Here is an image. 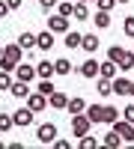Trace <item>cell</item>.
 I'll return each mask as SVG.
<instances>
[{
	"label": "cell",
	"mask_w": 134,
	"mask_h": 149,
	"mask_svg": "<svg viewBox=\"0 0 134 149\" xmlns=\"http://www.w3.org/2000/svg\"><path fill=\"white\" fill-rule=\"evenodd\" d=\"M24 60V48L15 42V45H3V54H0V69L3 72H15V66Z\"/></svg>",
	"instance_id": "obj_1"
},
{
	"label": "cell",
	"mask_w": 134,
	"mask_h": 149,
	"mask_svg": "<svg viewBox=\"0 0 134 149\" xmlns=\"http://www.w3.org/2000/svg\"><path fill=\"white\" fill-rule=\"evenodd\" d=\"M90 128H92V122H90L87 113H75V116H72V134H75V137L90 134Z\"/></svg>",
	"instance_id": "obj_2"
},
{
	"label": "cell",
	"mask_w": 134,
	"mask_h": 149,
	"mask_svg": "<svg viewBox=\"0 0 134 149\" xmlns=\"http://www.w3.org/2000/svg\"><path fill=\"white\" fill-rule=\"evenodd\" d=\"M24 104H27V107L33 110V113H42V110L48 107V95H42L39 90H30V95L24 98Z\"/></svg>",
	"instance_id": "obj_3"
},
{
	"label": "cell",
	"mask_w": 134,
	"mask_h": 149,
	"mask_svg": "<svg viewBox=\"0 0 134 149\" xmlns=\"http://www.w3.org/2000/svg\"><path fill=\"white\" fill-rule=\"evenodd\" d=\"M33 119H36V113L24 104V107H18L15 113H12V122H15V128H27V125H33Z\"/></svg>",
	"instance_id": "obj_4"
},
{
	"label": "cell",
	"mask_w": 134,
	"mask_h": 149,
	"mask_svg": "<svg viewBox=\"0 0 134 149\" xmlns=\"http://www.w3.org/2000/svg\"><path fill=\"white\" fill-rule=\"evenodd\" d=\"M36 140H39V143H54L57 140V125H54V122H42V125L39 128H36Z\"/></svg>",
	"instance_id": "obj_5"
},
{
	"label": "cell",
	"mask_w": 134,
	"mask_h": 149,
	"mask_svg": "<svg viewBox=\"0 0 134 149\" xmlns=\"http://www.w3.org/2000/svg\"><path fill=\"white\" fill-rule=\"evenodd\" d=\"M48 30H51L54 36H63V33L69 30V18H66V15H60V12H54V15L48 18Z\"/></svg>",
	"instance_id": "obj_6"
},
{
	"label": "cell",
	"mask_w": 134,
	"mask_h": 149,
	"mask_svg": "<svg viewBox=\"0 0 134 149\" xmlns=\"http://www.w3.org/2000/svg\"><path fill=\"white\" fill-rule=\"evenodd\" d=\"M113 131L122 137V143H134V125H131V122H125L122 116L113 122Z\"/></svg>",
	"instance_id": "obj_7"
},
{
	"label": "cell",
	"mask_w": 134,
	"mask_h": 149,
	"mask_svg": "<svg viewBox=\"0 0 134 149\" xmlns=\"http://www.w3.org/2000/svg\"><path fill=\"white\" fill-rule=\"evenodd\" d=\"M15 81L33 84V81H36V66H33V63H18V66H15Z\"/></svg>",
	"instance_id": "obj_8"
},
{
	"label": "cell",
	"mask_w": 134,
	"mask_h": 149,
	"mask_svg": "<svg viewBox=\"0 0 134 149\" xmlns=\"http://www.w3.org/2000/svg\"><path fill=\"white\" fill-rule=\"evenodd\" d=\"M78 72H81V78H87V81H95V78H99V60H95V57L83 60V63L78 66Z\"/></svg>",
	"instance_id": "obj_9"
},
{
	"label": "cell",
	"mask_w": 134,
	"mask_h": 149,
	"mask_svg": "<svg viewBox=\"0 0 134 149\" xmlns=\"http://www.w3.org/2000/svg\"><path fill=\"white\" fill-rule=\"evenodd\" d=\"M66 104H69V95H66L63 90H54L51 95H48V107H54V110H66Z\"/></svg>",
	"instance_id": "obj_10"
},
{
	"label": "cell",
	"mask_w": 134,
	"mask_h": 149,
	"mask_svg": "<svg viewBox=\"0 0 134 149\" xmlns=\"http://www.w3.org/2000/svg\"><path fill=\"white\" fill-rule=\"evenodd\" d=\"M99 36H95V33H83L81 36V48H83V51H87V54H95V51H99Z\"/></svg>",
	"instance_id": "obj_11"
},
{
	"label": "cell",
	"mask_w": 134,
	"mask_h": 149,
	"mask_svg": "<svg viewBox=\"0 0 134 149\" xmlns=\"http://www.w3.org/2000/svg\"><path fill=\"white\" fill-rule=\"evenodd\" d=\"M54 33L51 30H42V33H36V48H42V51H51L54 48Z\"/></svg>",
	"instance_id": "obj_12"
},
{
	"label": "cell",
	"mask_w": 134,
	"mask_h": 149,
	"mask_svg": "<svg viewBox=\"0 0 134 149\" xmlns=\"http://www.w3.org/2000/svg\"><path fill=\"white\" fill-rule=\"evenodd\" d=\"M30 90H33V86H30V84H24V81H12V86H9V93L15 95V98H21V102L30 95Z\"/></svg>",
	"instance_id": "obj_13"
},
{
	"label": "cell",
	"mask_w": 134,
	"mask_h": 149,
	"mask_svg": "<svg viewBox=\"0 0 134 149\" xmlns=\"http://www.w3.org/2000/svg\"><path fill=\"white\" fill-rule=\"evenodd\" d=\"M72 18H75V21H90V18H92L90 3H81V0H78V3H75V9H72Z\"/></svg>",
	"instance_id": "obj_14"
},
{
	"label": "cell",
	"mask_w": 134,
	"mask_h": 149,
	"mask_svg": "<svg viewBox=\"0 0 134 149\" xmlns=\"http://www.w3.org/2000/svg\"><path fill=\"white\" fill-rule=\"evenodd\" d=\"M110 86H113V93H116V95H128L131 81H128V78H122V74H116V78L110 81Z\"/></svg>",
	"instance_id": "obj_15"
},
{
	"label": "cell",
	"mask_w": 134,
	"mask_h": 149,
	"mask_svg": "<svg viewBox=\"0 0 134 149\" xmlns=\"http://www.w3.org/2000/svg\"><path fill=\"white\" fill-rule=\"evenodd\" d=\"M99 74H101V78H116V74H119V66L113 63V60H104V63H99Z\"/></svg>",
	"instance_id": "obj_16"
},
{
	"label": "cell",
	"mask_w": 134,
	"mask_h": 149,
	"mask_svg": "<svg viewBox=\"0 0 134 149\" xmlns=\"http://www.w3.org/2000/svg\"><path fill=\"white\" fill-rule=\"evenodd\" d=\"M81 36H83V33H75V30H66V33H63V45L69 48V51H75V48H81Z\"/></svg>",
	"instance_id": "obj_17"
},
{
	"label": "cell",
	"mask_w": 134,
	"mask_h": 149,
	"mask_svg": "<svg viewBox=\"0 0 134 149\" xmlns=\"http://www.w3.org/2000/svg\"><path fill=\"white\" fill-rule=\"evenodd\" d=\"M54 63L51 60H42V63H36V78H54Z\"/></svg>",
	"instance_id": "obj_18"
},
{
	"label": "cell",
	"mask_w": 134,
	"mask_h": 149,
	"mask_svg": "<svg viewBox=\"0 0 134 149\" xmlns=\"http://www.w3.org/2000/svg\"><path fill=\"white\" fill-rule=\"evenodd\" d=\"M101 146H104V149H119V146H122V137H119V134H116V131L110 128V131L104 134V140H101Z\"/></svg>",
	"instance_id": "obj_19"
},
{
	"label": "cell",
	"mask_w": 134,
	"mask_h": 149,
	"mask_svg": "<svg viewBox=\"0 0 134 149\" xmlns=\"http://www.w3.org/2000/svg\"><path fill=\"white\" fill-rule=\"evenodd\" d=\"M90 21H95V27H99V30H104V27H110V12H104V9H95V15H92Z\"/></svg>",
	"instance_id": "obj_20"
},
{
	"label": "cell",
	"mask_w": 134,
	"mask_h": 149,
	"mask_svg": "<svg viewBox=\"0 0 134 149\" xmlns=\"http://www.w3.org/2000/svg\"><path fill=\"white\" fill-rule=\"evenodd\" d=\"M66 110H69V116H75V113H83V110H87V102H83V98H69V104H66Z\"/></svg>",
	"instance_id": "obj_21"
},
{
	"label": "cell",
	"mask_w": 134,
	"mask_h": 149,
	"mask_svg": "<svg viewBox=\"0 0 134 149\" xmlns=\"http://www.w3.org/2000/svg\"><path fill=\"white\" fill-rule=\"evenodd\" d=\"M72 69H75V66H72V60H69V57L54 60V72H57V74H72Z\"/></svg>",
	"instance_id": "obj_22"
},
{
	"label": "cell",
	"mask_w": 134,
	"mask_h": 149,
	"mask_svg": "<svg viewBox=\"0 0 134 149\" xmlns=\"http://www.w3.org/2000/svg\"><path fill=\"white\" fill-rule=\"evenodd\" d=\"M116 66H119V72H128V69H134V54L122 48V57L116 60Z\"/></svg>",
	"instance_id": "obj_23"
},
{
	"label": "cell",
	"mask_w": 134,
	"mask_h": 149,
	"mask_svg": "<svg viewBox=\"0 0 134 149\" xmlns=\"http://www.w3.org/2000/svg\"><path fill=\"white\" fill-rule=\"evenodd\" d=\"M18 45L24 48V51H33V48H36V33H27V30H24V33L18 36Z\"/></svg>",
	"instance_id": "obj_24"
},
{
	"label": "cell",
	"mask_w": 134,
	"mask_h": 149,
	"mask_svg": "<svg viewBox=\"0 0 134 149\" xmlns=\"http://www.w3.org/2000/svg\"><path fill=\"white\" fill-rule=\"evenodd\" d=\"M116 119H119V110H116L113 104H104V110H101V122H107V125H113Z\"/></svg>",
	"instance_id": "obj_25"
},
{
	"label": "cell",
	"mask_w": 134,
	"mask_h": 149,
	"mask_svg": "<svg viewBox=\"0 0 134 149\" xmlns=\"http://www.w3.org/2000/svg\"><path fill=\"white\" fill-rule=\"evenodd\" d=\"M101 110H104V104H87V110H83V113H87L90 122L95 125V122H101Z\"/></svg>",
	"instance_id": "obj_26"
},
{
	"label": "cell",
	"mask_w": 134,
	"mask_h": 149,
	"mask_svg": "<svg viewBox=\"0 0 134 149\" xmlns=\"http://www.w3.org/2000/svg\"><path fill=\"white\" fill-rule=\"evenodd\" d=\"M36 90H39L42 95H51V93L57 90V86H54V81H51V78H39V84H36Z\"/></svg>",
	"instance_id": "obj_27"
},
{
	"label": "cell",
	"mask_w": 134,
	"mask_h": 149,
	"mask_svg": "<svg viewBox=\"0 0 134 149\" xmlns=\"http://www.w3.org/2000/svg\"><path fill=\"white\" fill-rule=\"evenodd\" d=\"M95 86H99V95H113V86H110V78H101V74H99V84H95Z\"/></svg>",
	"instance_id": "obj_28"
},
{
	"label": "cell",
	"mask_w": 134,
	"mask_h": 149,
	"mask_svg": "<svg viewBox=\"0 0 134 149\" xmlns=\"http://www.w3.org/2000/svg\"><path fill=\"white\" fill-rule=\"evenodd\" d=\"M72 9H75L72 0H60V3H57V12H60V15H66V18H72Z\"/></svg>",
	"instance_id": "obj_29"
},
{
	"label": "cell",
	"mask_w": 134,
	"mask_h": 149,
	"mask_svg": "<svg viewBox=\"0 0 134 149\" xmlns=\"http://www.w3.org/2000/svg\"><path fill=\"white\" fill-rule=\"evenodd\" d=\"M122 33L128 36V39H134V15H128V18L122 21Z\"/></svg>",
	"instance_id": "obj_30"
},
{
	"label": "cell",
	"mask_w": 134,
	"mask_h": 149,
	"mask_svg": "<svg viewBox=\"0 0 134 149\" xmlns=\"http://www.w3.org/2000/svg\"><path fill=\"white\" fill-rule=\"evenodd\" d=\"M12 81H15V78H12V72H3V69H0V90H9Z\"/></svg>",
	"instance_id": "obj_31"
},
{
	"label": "cell",
	"mask_w": 134,
	"mask_h": 149,
	"mask_svg": "<svg viewBox=\"0 0 134 149\" xmlns=\"http://www.w3.org/2000/svg\"><path fill=\"white\" fill-rule=\"evenodd\" d=\"M15 128V122H12V113H0V131H9Z\"/></svg>",
	"instance_id": "obj_32"
},
{
	"label": "cell",
	"mask_w": 134,
	"mask_h": 149,
	"mask_svg": "<svg viewBox=\"0 0 134 149\" xmlns=\"http://www.w3.org/2000/svg\"><path fill=\"white\" fill-rule=\"evenodd\" d=\"M81 149H99V140L90 137V134H83V137H81Z\"/></svg>",
	"instance_id": "obj_33"
},
{
	"label": "cell",
	"mask_w": 134,
	"mask_h": 149,
	"mask_svg": "<svg viewBox=\"0 0 134 149\" xmlns=\"http://www.w3.org/2000/svg\"><path fill=\"white\" fill-rule=\"evenodd\" d=\"M36 3H39V9H42V12H54L60 0H36Z\"/></svg>",
	"instance_id": "obj_34"
},
{
	"label": "cell",
	"mask_w": 134,
	"mask_h": 149,
	"mask_svg": "<svg viewBox=\"0 0 134 149\" xmlns=\"http://www.w3.org/2000/svg\"><path fill=\"white\" fill-rule=\"evenodd\" d=\"M119 57H122V48H119V45H110V48H107V60H113V63H116Z\"/></svg>",
	"instance_id": "obj_35"
},
{
	"label": "cell",
	"mask_w": 134,
	"mask_h": 149,
	"mask_svg": "<svg viewBox=\"0 0 134 149\" xmlns=\"http://www.w3.org/2000/svg\"><path fill=\"white\" fill-rule=\"evenodd\" d=\"M116 6V0H95V9H104V12H110Z\"/></svg>",
	"instance_id": "obj_36"
},
{
	"label": "cell",
	"mask_w": 134,
	"mask_h": 149,
	"mask_svg": "<svg viewBox=\"0 0 134 149\" xmlns=\"http://www.w3.org/2000/svg\"><path fill=\"white\" fill-rule=\"evenodd\" d=\"M122 119H125V122H131V125H134V104H128V107L122 110Z\"/></svg>",
	"instance_id": "obj_37"
},
{
	"label": "cell",
	"mask_w": 134,
	"mask_h": 149,
	"mask_svg": "<svg viewBox=\"0 0 134 149\" xmlns=\"http://www.w3.org/2000/svg\"><path fill=\"white\" fill-rule=\"evenodd\" d=\"M9 12H12V9L6 6V0H0V18H6V15H9Z\"/></svg>",
	"instance_id": "obj_38"
},
{
	"label": "cell",
	"mask_w": 134,
	"mask_h": 149,
	"mask_svg": "<svg viewBox=\"0 0 134 149\" xmlns=\"http://www.w3.org/2000/svg\"><path fill=\"white\" fill-rule=\"evenodd\" d=\"M21 3H24V0H6V6H9L12 12H15V9H21Z\"/></svg>",
	"instance_id": "obj_39"
},
{
	"label": "cell",
	"mask_w": 134,
	"mask_h": 149,
	"mask_svg": "<svg viewBox=\"0 0 134 149\" xmlns=\"http://www.w3.org/2000/svg\"><path fill=\"white\" fill-rule=\"evenodd\" d=\"M54 146H57V149H72V143H69V140H54Z\"/></svg>",
	"instance_id": "obj_40"
},
{
	"label": "cell",
	"mask_w": 134,
	"mask_h": 149,
	"mask_svg": "<svg viewBox=\"0 0 134 149\" xmlns=\"http://www.w3.org/2000/svg\"><path fill=\"white\" fill-rule=\"evenodd\" d=\"M128 95H134V81H131V90H128Z\"/></svg>",
	"instance_id": "obj_41"
},
{
	"label": "cell",
	"mask_w": 134,
	"mask_h": 149,
	"mask_svg": "<svg viewBox=\"0 0 134 149\" xmlns=\"http://www.w3.org/2000/svg\"><path fill=\"white\" fill-rule=\"evenodd\" d=\"M116 3H131V0H116Z\"/></svg>",
	"instance_id": "obj_42"
},
{
	"label": "cell",
	"mask_w": 134,
	"mask_h": 149,
	"mask_svg": "<svg viewBox=\"0 0 134 149\" xmlns=\"http://www.w3.org/2000/svg\"><path fill=\"white\" fill-rule=\"evenodd\" d=\"M81 3H95V0H81Z\"/></svg>",
	"instance_id": "obj_43"
},
{
	"label": "cell",
	"mask_w": 134,
	"mask_h": 149,
	"mask_svg": "<svg viewBox=\"0 0 134 149\" xmlns=\"http://www.w3.org/2000/svg\"><path fill=\"white\" fill-rule=\"evenodd\" d=\"M0 149H6V143H3V140H0Z\"/></svg>",
	"instance_id": "obj_44"
},
{
	"label": "cell",
	"mask_w": 134,
	"mask_h": 149,
	"mask_svg": "<svg viewBox=\"0 0 134 149\" xmlns=\"http://www.w3.org/2000/svg\"><path fill=\"white\" fill-rule=\"evenodd\" d=\"M0 54H3V45H0Z\"/></svg>",
	"instance_id": "obj_45"
}]
</instances>
